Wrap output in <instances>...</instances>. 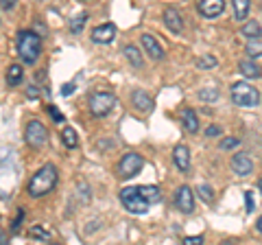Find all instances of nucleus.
<instances>
[{"label": "nucleus", "instance_id": "obj_31", "mask_svg": "<svg viewBox=\"0 0 262 245\" xmlns=\"http://www.w3.org/2000/svg\"><path fill=\"white\" fill-rule=\"evenodd\" d=\"M48 114L53 116V120H55V122H63V114H61L59 110H57L55 105H48Z\"/></svg>", "mask_w": 262, "mask_h": 245}, {"label": "nucleus", "instance_id": "obj_1", "mask_svg": "<svg viewBox=\"0 0 262 245\" xmlns=\"http://www.w3.org/2000/svg\"><path fill=\"white\" fill-rule=\"evenodd\" d=\"M55 184H57V169H55V165H44L35 175L31 177L29 195L31 197H42V195L51 193L55 189Z\"/></svg>", "mask_w": 262, "mask_h": 245}, {"label": "nucleus", "instance_id": "obj_29", "mask_svg": "<svg viewBox=\"0 0 262 245\" xmlns=\"http://www.w3.org/2000/svg\"><path fill=\"white\" fill-rule=\"evenodd\" d=\"M199 96H201L203 101H210V103H212V101L219 99V90H201Z\"/></svg>", "mask_w": 262, "mask_h": 245}, {"label": "nucleus", "instance_id": "obj_13", "mask_svg": "<svg viewBox=\"0 0 262 245\" xmlns=\"http://www.w3.org/2000/svg\"><path fill=\"white\" fill-rule=\"evenodd\" d=\"M173 160H175L177 169L186 173V171L190 169V149H188L186 145H177L175 151H173Z\"/></svg>", "mask_w": 262, "mask_h": 245}, {"label": "nucleus", "instance_id": "obj_33", "mask_svg": "<svg viewBox=\"0 0 262 245\" xmlns=\"http://www.w3.org/2000/svg\"><path fill=\"white\" fill-rule=\"evenodd\" d=\"M0 7H3L5 11H9V9L15 7V0H0Z\"/></svg>", "mask_w": 262, "mask_h": 245}, {"label": "nucleus", "instance_id": "obj_36", "mask_svg": "<svg viewBox=\"0 0 262 245\" xmlns=\"http://www.w3.org/2000/svg\"><path fill=\"white\" fill-rule=\"evenodd\" d=\"M22 217H24V210L18 212V219H15V223H13V230H18V226H20V221H22Z\"/></svg>", "mask_w": 262, "mask_h": 245}, {"label": "nucleus", "instance_id": "obj_21", "mask_svg": "<svg viewBox=\"0 0 262 245\" xmlns=\"http://www.w3.org/2000/svg\"><path fill=\"white\" fill-rule=\"evenodd\" d=\"M22 75H24V70H22L20 64H11L9 70H7V84H9V86H18L22 81Z\"/></svg>", "mask_w": 262, "mask_h": 245}, {"label": "nucleus", "instance_id": "obj_34", "mask_svg": "<svg viewBox=\"0 0 262 245\" xmlns=\"http://www.w3.org/2000/svg\"><path fill=\"white\" fill-rule=\"evenodd\" d=\"M72 92H75V84H63L61 94H63V96H68V94H72Z\"/></svg>", "mask_w": 262, "mask_h": 245}, {"label": "nucleus", "instance_id": "obj_6", "mask_svg": "<svg viewBox=\"0 0 262 245\" xmlns=\"http://www.w3.org/2000/svg\"><path fill=\"white\" fill-rule=\"evenodd\" d=\"M142 167H144L142 156H138V153H125L122 160L118 162V175L122 179H129V177H134V175L140 173Z\"/></svg>", "mask_w": 262, "mask_h": 245}, {"label": "nucleus", "instance_id": "obj_8", "mask_svg": "<svg viewBox=\"0 0 262 245\" xmlns=\"http://www.w3.org/2000/svg\"><path fill=\"white\" fill-rule=\"evenodd\" d=\"M175 206L184 212V215H190L194 210V195L188 186H179L175 193Z\"/></svg>", "mask_w": 262, "mask_h": 245}, {"label": "nucleus", "instance_id": "obj_37", "mask_svg": "<svg viewBox=\"0 0 262 245\" xmlns=\"http://www.w3.org/2000/svg\"><path fill=\"white\" fill-rule=\"evenodd\" d=\"M29 96H31V99H35V96H37V88H35V86L29 88Z\"/></svg>", "mask_w": 262, "mask_h": 245}, {"label": "nucleus", "instance_id": "obj_9", "mask_svg": "<svg viewBox=\"0 0 262 245\" xmlns=\"http://www.w3.org/2000/svg\"><path fill=\"white\" fill-rule=\"evenodd\" d=\"M225 9V0H199V11L203 18H219Z\"/></svg>", "mask_w": 262, "mask_h": 245}, {"label": "nucleus", "instance_id": "obj_12", "mask_svg": "<svg viewBox=\"0 0 262 245\" xmlns=\"http://www.w3.org/2000/svg\"><path fill=\"white\" fill-rule=\"evenodd\" d=\"M140 42H142L144 51L149 53L151 59H162V57H164V48L160 46V42H158V39H155L151 33H144V35L140 37Z\"/></svg>", "mask_w": 262, "mask_h": 245}, {"label": "nucleus", "instance_id": "obj_19", "mask_svg": "<svg viewBox=\"0 0 262 245\" xmlns=\"http://www.w3.org/2000/svg\"><path fill=\"white\" fill-rule=\"evenodd\" d=\"M61 142L68 147V149H77L79 147V136L77 132L72 127H63V132H61Z\"/></svg>", "mask_w": 262, "mask_h": 245}, {"label": "nucleus", "instance_id": "obj_16", "mask_svg": "<svg viewBox=\"0 0 262 245\" xmlns=\"http://www.w3.org/2000/svg\"><path fill=\"white\" fill-rule=\"evenodd\" d=\"M182 122H184V127L188 129L190 134H196L199 132V118H196V112L194 110H184V114H182Z\"/></svg>", "mask_w": 262, "mask_h": 245}, {"label": "nucleus", "instance_id": "obj_18", "mask_svg": "<svg viewBox=\"0 0 262 245\" xmlns=\"http://www.w3.org/2000/svg\"><path fill=\"white\" fill-rule=\"evenodd\" d=\"M241 66V72L245 77H249V79H258L260 75H262V70H260V66H256V62H249V59H245V62H241L238 64Z\"/></svg>", "mask_w": 262, "mask_h": 245}, {"label": "nucleus", "instance_id": "obj_4", "mask_svg": "<svg viewBox=\"0 0 262 245\" xmlns=\"http://www.w3.org/2000/svg\"><path fill=\"white\" fill-rule=\"evenodd\" d=\"M229 92H232V101L241 108H256L260 103V92L247 81H236Z\"/></svg>", "mask_w": 262, "mask_h": 245}, {"label": "nucleus", "instance_id": "obj_2", "mask_svg": "<svg viewBox=\"0 0 262 245\" xmlns=\"http://www.w3.org/2000/svg\"><path fill=\"white\" fill-rule=\"evenodd\" d=\"M18 53L22 57V62L35 64L39 53H42V39L33 31H20L18 33Z\"/></svg>", "mask_w": 262, "mask_h": 245}, {"label": "nucleus", "instance_id": "obj_25", "mask_svg": "<svg viewBox=\"0 0 262 245\" xmlns=\"http://www.w3.org/2000/svg\"><path fill=\"white\" fill-rule=\"evenodd\" d=\"M216 57H212V55H203L199 62H196V66H199L201 70H212V68H216Z\"/></svg>", "mask_w": 262, "mask_h": 245}, {"label": "nucleus", "instance_id": "obj_5", "mask_svg": "<svg viewBox=\"0 0 262 245\" xmlns=\"http://www.w3.org/2000/svg\"><path fill=\"white\" fill-rule=\"evenodd\" d=\"M114 105H116V96L110 94V92H96V94L90 96V112L98 118L107 116V114L114 110Z\"/></svg>", "mask_w": 262, "mask_h": 245}, {"label": "nucleus", "instance_id": "obj_39", "mask_svg": "<svg viewBox=\"0 0 262 245\" xmlns=\"http://www.w3.org/2000/svg\"><path fill=\"white\" fill-rule=\"evenodd\" d=\"M260 191H262V179H260Z\"/></svg>", "mask_w": 262, "mask_h": 245}, {"label": "nucleus", "instance_id": "obj_17", "mask_svg": "<svg viewBox=\"0 0 262 245\" xmlns=\"http://www.w3.org/2000/svg\"><path fill=\"white\" fill-rule=\"evenodd\" d=\"M249 0H232V7H234V18L243 22V20H247V15H249Z\"/></svg>", "mask_w": 262, "mask_h": 245}, {"label": "nucleus", "instance_id": "obj_24", "mask_svg": "<svg viewBox=\"0 0 262 245\" xmlns=\"http://www.w3.org/2000/svg\"><path fill=\"white\" fill-rule=\"evenodd\" d=\"M247 55L249 57H262V39H258V37H251L249 42H247Z\"/></svg>", "mask_w": 262, "mask_h": 245}, {"label": "nucleus", "instance_id": "obj_32", "mask_svg": "<svg viewBox=\"0 0 262 245\" xmlns=\"http://www.w3.org/2000/svg\"><path fill=\"white\" fill-rule=\"evenodd\" d=\"M184 243H186V245H196V243H203V236H186Z\"/></svg>", "mask_w": 262, "mask_h": 245}, {"label": "nucleus", "instance_id": "obj_10", "mask_svg": "<svg viewBox=\"0 0 262 245\" xmlns=\"http://www.w3.org/2000/svg\"><path fill=\"white\" fill-rule=\"evenodd\" d=\"M114 37H116V27H114L112 22L101 24V27H96L92 31V42H96V44H110Z\"/></svg>", "mask_w": 262, "mask_h": 245}, {"label": "nucleus", "instance_id": "obj_26", "mask_svg": "<svg viewBox=\"0 0 262 245\" xmlns=\"http://www.w3.org/2000/svg\"><path fill=\"white\" fill-rule=\"evenodd\" d=\"M29 236H33V239H51V232H48V230H44V228H39V226H33L31 228V230H29Z\"/></svg>", "mask_w": 262, "mask_h": 245}, {"label": "nucleus", "instance_id": "obj_20", "mask_svg": "<svg viewBox=\"0 0 262 245\" xmlns=\"http://www.w3.org/2000/svg\"><path fill=\"white\" fill-rule=\"evenodd\" d=\"M125 57L131 62V66L134 68H142V55H140V51L134 46V44H129V46H125Z\"/></svg>", "mask_w": 262, "mask_h": 245}, {"label": "nucleus", "instance_id": "obj_30", "mask_svg": "<svg viewBox=\"0 0 262 245\" xmlns=\"http://www.w3.org/2000/svg\"><path fill=\"white\" fill-rule=\"evenodd\" d=\"M253 208H256V199H253V193L247 191V193H245V210L253 212Z\"/></svg>", "mask_w": 262, "mask_h": 245}, {"label": "nucleus", "instance_id": "obj_3", "mask_svg": "<svg viewBox=\"0 0 262 245\" xmlns=\"http://www.w3.org/2000/svg\"><path fill=\"white\" fill-rule=\"evenodd\" d=\"M120 201H122V206L129 212H134V215H144V212H149V208H151V203L146 201L144 195L140 193V186H127V189H122Z\"/></svg>", "mask_w": 262, "mask_h": 245}, {"label": "nucleus", "instance_id": "obj_27", "mask_svg": "<svg viewBox=\"0 0 262 245\" xmlns=\"http://www.w3.org/2000/svg\"><path fill=\"white\" fill-rule=\"evenodd\" d=\"M241 145V140H238V138H234V136H229V138H223V140H221V149H223V151H227V149H236V147H238Z\"/></svg>", "mask_w": 262, "mask_h": 245}, {"label": "nucleus", "instance_id": "obj_23", "mask_svg": "<svg viewBox=\"0 0 262 245\" xmlns=\"http://www.w3.org/2000/svg\"><path fill=\"white\" fill-rule=\"evenodd\" d=\"M85 22H88V15L85 13H77V15H72V20H70V33H75V35H79L81 31H83V27H85Z\"/></svg>", "mask_w": 262, "mask_h": 245}, {"label": "nucleus", "instance_id": "obj_11", "mask_svg": "<svg viewBox=\"0 0 262 245\" xmlns=\"http://www.w3.org/2000/svg\"><path fill=\"white\" fill-rule=\"evenodd\" d=\"M232 169H234L236 175L247 177L253 171V162H251V158L247 156V153H236V156L232 158Z\"/></svg>", "mask_w": 262, "mask_h": 245}, {"label": "nucleus", "instance_id": "obj_38", "mask_svg": "<svg viewBox=\"0 0 262 245\" xmlns=\"http://www.w3.org/2000/svg\"><path fill=\"white\" fill-rule=\"evenodd\" d=\"M256 228H258V232L262 234V215L258 217V221H256Z\"/></svg>", "mask_w": 262, "mask_h": 245}, {"label": "nucleus", "instance_id": "obj_7", "mask_svg": "<svg viewBox=\"0 0 262 245\" xmlns=\"http://www.w3.org/2000/svg\"><path fill=\"white\" fill-rule=\"evenodd\" d=\"M24 140H27L31 147L39 149V147H44L48 142V129L39 120H31L27 125V132H24Z\"/></svg>", "mask_w": 262, "mask_h": 245}, {"label": "nucleus", "instance_id": "obj_14", "mask_svg": "<svg viewBox=\"0 0 262 245\" xmlns=\"http://www.w3.org/2000/svg\"><path fill=\"white\" fill-rule=\"evenodd\" d=\"M131 103H134V108L138 112H151V108H153V99L144 90H136V92L131 94Z\"/></svg>", "mask_w": 262, "mask_h": 245}, {"label": "nucleus", "instance_id": "obj_22", "mask_svg": "<svg viewBox=\"0 0 262 245\" xmlns=\"http://www.w3.org/2000/svg\"><path fill=\"white\" fill-rule=\"evenodd\" d=\"M241 33L245 35V37H260V33H262V29H260V24L256 22V20H249V22H245L243 24V29H241Z\"/></svg>", "mask_w": 262, "mask_h": 245}, {"label": "nucleus", "instance_id": "obj_15", "mask_svg": "<svg viewBox=\"0 0 262 245\" xmlns=\"http://www.w3.org/2000/svg\"><path fill=\"white\" fill-rule=\"evenodd\" d=\"M164 24H166V29H170L173 33H182V31H184L182 15H179L175 9H166V11H164Z\"/></svg>", "mask_w": 262, "mask_h": 245}, {"label": "nucleus", "instance_id": "obj_28", "mask_svg": "<svg viewBox=\"0 0 262 245\" xmlns=\"http://www.w3.org/2000/svg\"><path fill=\"white\" fill-rule=\"evenodd\" d=\"M196 191H199V195H201V197L206 199V201H212V199H214V193H212V189H210L208 184H201Z\"/></svg>", "mask_w": 262, "mask_h": 245}, {"label": "nucleus", "instance_id": "obj_35", "mask_svg": "<svg viewBox=\"0 0 262 245\" xmlns=\"http://www.w3.org/2000/svg\"><path fill=\"white\" fill-rule=\"evenodd\" d=\"M208 136H219L221 134V129L219 127H208V132H206Z\"/></svg>", "mask_w": 262, "mask_h": 245}]
</instances>
